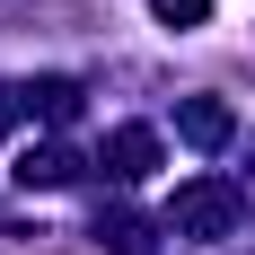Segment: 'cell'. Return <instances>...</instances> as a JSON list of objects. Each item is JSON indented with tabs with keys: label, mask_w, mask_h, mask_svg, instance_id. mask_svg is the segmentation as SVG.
<instances>
[{
	"label": "cell",
	"mask_w": 255,
	"mask_h": 255,
	"mask_svg": "<svg viewBox=\"0 0 255 255\" xmlns=\"http://www.w3.org/2000/svg\"><path fill=\"white\" fill-rule=\"evenodd\" d=\"M176 220L185 229H220V220H229V194H220V185H194V194L176 203Z\"/></svg>",
	"instance_id": "1"
},
{
	"label": "cell",
	"mask_w": 255,
	"mask_h": 255,
	"mask_svg": "<svg viewBox=\"0 0 255 255\" xmlns=\"http://www.w3.org/2000/svg\"><path fill=\"white\" fill-rule=\"evenodd\" d=\"M150 158H158L150 132H115V176H150Z\"/></svg>",
	"instance_id": "2"
},
{
	"label": "cell",
	"mask_w": 255,
	"mask_h": 255,
	"mask_svg": "<svg viewBox=\"0 0 255 255\" xmlns=\"http://www.w3.org/2000/svg\"><path fill=\"white\" fill-rule=\"evenodd\" d=\"M71 176V150H26L18 158V185H62Z\"/></svg>",
	"instance_id": "3"
},
{
	"label": "cell",
	"mask_w": 255,
	"mask_h": 255,
	"mask_svg": "<svg viewBox=\"0 0 255 255\" xmlns=\"http://www.w3.org/2000/svg\"><path fill=\"white\" fill-rule=\"evenodd\" d=\"M220 132H229L220 106H185V141H220Z\"/></svg>",
	"instance_id": "4"
},
{
	"label": "cell",
	"mask_w": 255,
	"mask_h": 255,
	"mask_svg": "<svg viewBox=\"0 0 255 255\" xmlns=\"http://www.w3.org/2000/svg\"><path fill=\"white\" fill-rule=\"evenodd\" d=\"M150 9H158L167 26H203V18H211V0H150Z\"/></svg>",
	"instance_id": "5"
}]
</instances>
